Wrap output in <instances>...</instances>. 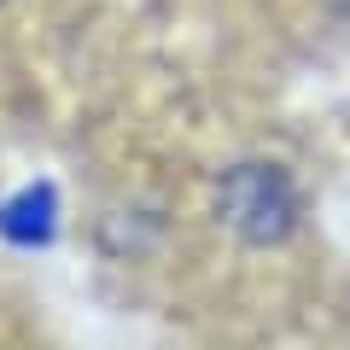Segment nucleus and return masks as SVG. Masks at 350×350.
<instances>
[{
  "label": "nucleus",
  "mask_w": 350,
  "mask_h": 350,
  "mask_svg": "<svg viewBox=\"0 0 350 350\" xmlns=\"http://www.w3.org/2000/svg\"><path fill=\"white\" fill-rule=\"evenodd\" d=\"M216 222L234 228L245 245H280L298 228V187L280 163H234L216 181Z\"/></svg>",
  "instance_id": "nucleus-1"
},
{
  "label": "nucleus",
  "mask_w": 350,
  "mask_h": 350,
  "mask_svg": "<svg viewBox=\"0 0 350 350\" xmlns=\"http://www.w3.org/2000/svg\"><path fill=\"white\" fill-rule=\"evenodd\" d=\"M53 228H59V199H53V187H24L18 199L0 204V234L18 239V245H47Z\"/></svg>",
  "instance_id": "nucleus-2"
},
{
  "label": "nucleus",
  "mask_w": 350,
  "mask_h": 350,
  "mask_svg": "<svg viewBox=\"0 0 350 350\" xmlns=\"http://www.w3.org/2000/svg\"><path fill=\"white\" fill-rule=\"evenodd\" d=\"M338 6H345V12H350V0H338Z\"/></svg>",
  "instance_id": "nucleus-3"
}]
</instances>
